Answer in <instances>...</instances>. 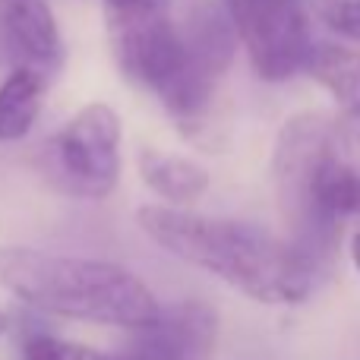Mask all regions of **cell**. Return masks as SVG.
I'll use <instances>...</instances> for the list:
<instances>
[{
  "instance_id": "cell-8",
  "label": "cell",
  "mask_w": 360,
  "mask_h": 360,
  "mask_svg": "<svg viewBox=\"0 0 360 360\" xmlns=\"http://www.w3.org/2000/svg\"><path fill=\"white\" fill-rule=\"evenodd\" d=\"M0 60L51 79L63 63V38L48 0H0Z\"/></svg>"
},
{
  "instance_id": "cell-10",
  "label": "cell",
  "mask_w": 360,
  "mask_h": 360,
  "mask_svg": "<svg viewBox=\"0 0 360 360\" xmlns=\"http://www.w3.org/2000/svg\"><path fill=\"white\" fill-rule=\"evenodd\" d=\"M44 92H48V76L29 67L10 70L0 82V143H16L29 136L41 111Z\"/></svg>"
},
{
  "instance_id": "cell-12",
  "label": "cell",
  "mask_w": 360,
  "mask_h": 360,
  "mask_svg": "<svg viewBox=\"0 0 360 360\" xmlns=\"http://www.w3.org/2000/svg\"><path fill=\"white\" fill-rule=\"evenodd\" d=\"M22 360H146V357H136L130 351L108 354V351L63 342V338H54V335H29L22 338Z\"/></svg>"
},
{
  "instance_id": "cell-3",
  "label": "cell",
  "mask_w": 360,
  "mask_h": 360,
  "mask_svg": "<svg viewBox=\"0 0 360 360\" xmlns=\"http://www.w3.org/2000/svg\"><path fill=\"white\" fill-rule=\"evenodd\" d=\"M108 41L120 73L155 92L171 120L190 143L212 149L218 82L190 57L174 16V0H101Z\"/></svg>"
},
{
  "instance_id": "cell-7",
  "label": "cell",
  "mask_w": 360,
  "mask_h": 360,
  "mask_svg": "<svg viewBox=\"0 0 360 360\" xmlns=\"http://www.w3.org/2000/svg\"><path fill=\"white\" fill-rule=\"evenodd\" d=\"M218 338V316L212 307L184 300L158 307L143 326H133L127 348L146 360H209Z\"/></svg>"
},
{
  "instance_id": "cell-2",
  "label": "cell",
  "mask_w": 360,
  "mask_h": 360,
  "mask_svg": "<svg viewBox=\"0 0 360 360\" xmlns=\"http://www.w3.org/2000/svg\"><path fill=\"white\" fill-rule=\"evenodd\" d=\"M272 184L288 240L323 262L345 221L360 215V168L345 155L335 120L326 114L288 120L275 139Z\"/></svg>"
},
{
  "instance_id": "cell-9",
  "label": "cell",
  "mask_w": 360,
  "mask_h": 360,
  "mask_svg": "<svg viewBox=\"0 0 360 360\" xmlns=\"http://www.w3.org/2000/svg\"><path fill=\"white\" fill-rule=\"evenodd\" d=\"M139 174L168 205H190L209 190V171L202 165L158 149H143Z\"/></svg>"
},
{
  "instance_id": "cell-1",
  "label": "cell",
  "mask_w": 360,
  "mask_h": 360,
  "mask_svg": "<svg viewBox=\"0 0 360 360\" xmlns=\"http://www.w3.org/2000/svg\"><path fill=\"white\" fill-rule=\"evenodd\" d=\"M136 221L162 250L259 304H300L316 285L319 262L259 224L196 215L180 205H143Z\"/></svg>"
},
{
  "instance_id": "cell-11",
  "label": "cell",
  "mask_w": 360,
  "mask_h": 360,
  "mask_svg": "<svg viewBox=\"0 0 360 360\" xmlns=\"http://www.w3.org/2000/svg\"><path fill=\"white\" fill-rule=\"evenodd\" d=\"M307 73L335 98L348 114H360V51L316 44L307 63Z\"/></svg>"
},
{
  "instance_id": "cell-15",
  "label": "cell",
  "mask_w": 360,
  "mask_h": 360,
  "mask_svg": "<svg viewBox=\"0 0 360 360\" xmlns=\"http://www.w3.org/2000/svg\"><path fill=\"white\" fill-rule=\"evenodd\" d=\"M6 326H10V319H6V313L0 310V335H4V332H6Z\"/></svg>"
},
{
  "instance_id": "cell-6",
  "label": "cell",
  "mask_w": 360,
  "mask_h": 360,
  "mask_svg": "<svg viewBox=\"0 0 360 360\" xmlns=\"http://www.w3.org/2000/svg\"><path fill=\"white\" fill-rule=\"evenodd\" d=\"M256 76L285 82L307 70L313 41L310 0H221Z\"/></svg>"
},
{
  "instance_id": "cell-14",
  "label": "cell",
  "mask_w": 360,
  "mask_h": 360,
  "mask_svg": "<svg viewBox=\"0 0 360 360\" xmlns=\"http://www.w3.org/2000/svg\"><path fill=\"white\" fill-rule=\"evenodd\" d=\"M351 259H354V269H357V275H360V234L351 240Z\"/></svg>"
},
{
  "instance_id": "cell-4",
  "label": "cell",
  "mask_w": 360,
  "mask_h": 360,
  "mask_svg": "<svg viewBox=\"0 0 360 360\" xmlns=\"http://www.w3.org/2000/svg\"><path fill=\"white\" fill-rule=\"evenodd\" d=\"M0 288L51 316L120 329L149 323L162 307L152 288L117 262L32 247H0Z\"/></svg>"
},
{
  "instance_id": "cell-13",
  "label": "cell",
  "mask_w": 360,
  "mask_h": 360,
  "mask_svg": "<svg viewBox=\"0 0 360 360\" xmlns=\"http://www.w3.org/2000/svg\"><path fill=\"white\" fill-rule=\"evenodd\" d=\"M313 19L332 35L360 44V0H310Z\"/></svg>"
},
{
  "instance_id": "cell-5",
  "label": "cell",
  "mask_w": 360,
  "mask_h": 360,
  "mask_svg": "<svg viewBox=\"0 0 360 360\" xmlns=\"http://www.w3.org/2000/svg\"><path fill=\"white\" fill-rule=\"evenodd\" d=\"M44 165L63 193L105 199L120 177V120L114 108L92 101L76 111L48 139Z\"/></svg>"
}]
</instances>
